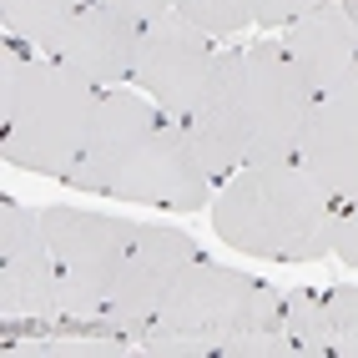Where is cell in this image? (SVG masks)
Wrapping results in <instances>:
<instances>
[{
    "label": "cell",
    "mask_w": 358,
    "mask_h": 358,
    "mask_svg": "<svg viewBox=\"0 0 358 358\" xmlns=\"http://www.w3.org/2000/svg\"><path fill=\"white\" fill-rule=\"evenodd\" d=\"M338 212L343 202L303 162H243L212 202V227L237 252L313 262L333 248Z\"/></svg>",
    "instance_id": "6da1fadb"
},
{
    "label": "cell",
    "mask_w": 358,
    "mask_h": 358,
    "mask_svg": "<svg viewBox=\"0 0 358 358\" xmlns=\"http://www.w3.org/2000/svg\"><path fill=\"white\" fill-rule=\"evenodd\" d=\"M106 91L76 71L36 56H6L0 66V152L10 166L66 177L76 166Z\"/></svg>",
    "instance_id": "7a4b0ae2"
},
{
    "label": "cell",
    "mask_w": 358,
    "mask_h": 358,
    "mask_svg": "<svg viewBox=\"0 0 358 358\" xmlns=\"http://www.w3.org/2000/svg\"><path fill=\"white\" fill-rule=\"evenodd\" d=\"M41 227H45V248L56 257V273H61V313L106 318L136 222L86 212V207H45Z\"/></svg>",
    "instance_id": "3957f363"
},
{
    "label": "cell",
    "mask_w": 358,
    "mask_h": 358,
    "mask_svg": "<svg viewBox=\"0 0 358 358\" xmlns=\"http://www.w3.org/2000/svg\"><path fill=\"white\" fill-rule=\"evenodd\" d=\"M243 96H248V162H293L318 91L303 81L278 41L243 51Z\"/></svg>",
    "instance_id": "277c9868"
},
{
    "label": "cell",
    "mask_w": 358,
    "mask_h": 358,
    "mask_svg": "<svg viewBox=\"0 0 358 358\" xmlns=\"http://www.w3.org/2000/svg\"><path fill=\"white\" fill-rule=\"evenodd\" d=\"M0 318L6 333L51 328L61 313V273L45 248L41 212L6 202L0 207Z\"/></svg>",
    "instance_id": "5b68a950"
},
{
    "label": "cell",
    "mask_w": 358,
    "mask_h": 358,
    "mask_svg": "<svg viewBox=\"0 0 358 358\" xmlns=\"http://www.w3.org/2000/svg\"><path fill=\"white\" fill-rule=\"evenodd\" d=\"M192 257H197V243L187 232L157 227V222H147V227L136 222L131 243H127V257H122V273H116L111 308H106L101 323L111 333H122V338H141V333L157 323L166 293L177 288V278L187 273Z\"/></svg>",
    "instance_id": "8992f818"
},
{
    "label": "cell",
    "mask_w": 358,
    "mask_h": 358,
    "mask_svg": "<svg viewBox=\"0 0 358 358\" xmlns=\"http://www.w3.org/2000/svg\"><path fill=\"white\" fill-rule=\"evenodd\" d=\"M212 61H217V45L207 41V31L192 26L187 15L166 10V15H157V20L141 26L131 86L141 91V96H152L166 116L182 122V116L192 111V101H197Z\"/></svg>",
    "instance_id": "52a82bcc"
},
{
    "label": "cell",
    "mask_w": 358,
    "mask_h": 358,
    "mask_svg": "<svg viewBox=\"0 0 358 358\" xmlns=\"http://www.w3.org/2000/svg\"><path fill=\"white\" fill-rule=\"evenodd\" d=\"M257 288L262 282L248 278V273L222 268V262H207V257H192L187 273L177 278V288L166 293L157 323L197 338L207 353H222V343L248 323L252 303H257Z\"/></svg>",
    "instance_id": "ba28073f"
},
{
    "label": "cell",
    "mask_w": 358,
    "mask_h": 358,
    "mask_svg": "<svg viewBox=\"0 0 358 358\" xmlns=\"http://www.w3.org/2000/svg\"><path fill=\"white\" fill-rule=\"evenodd\" d=\"M212 192V172L202 166L192 136L177 116H162L152 136L131 152L127 172L116 177L111 197L116 202H152V207H172V212H197Z\"/></svg>",
    "instance_id": "9c48e42d"
},
{
    "label": "cell",
    "mask_w": 358,
    "mask_h": 358,
    "mask_svg": "<svg viewBox=\"0 0 358 358\" xmlns=\"http://www.w3.org/2000/svg\"><path fill=\"white\" fill-rule=\"evenodd\" d=\"M136 45H141V20L101 6V0H86V6L45 41V56L56 66H66V71H76L91 86L116 91L122 81H131V71H136Z\"/></svg>",
    "instance_id": "30bf717a"
},
{
    "label": "cell",
    "mask_w": 358,
    "mask_h": 358,
    "mask_svg": "<svg viewBox=\"0 0 358 358\" xmlns=\"http://www.w3.org/2000/svg\"><path fill=\"white\" fill-rule=\"evenodd\" d=\"M187 136L202 166L217 177H232L248 162V96H243V51H217L192 111L182 116Z\"/></svg>",
    "instance_id": "8fae6325"
},
{
    "label": "cell",
    "mask_w": 358,
    "mask_h": 358,
    "mask_svg": "<svg viewBox=\"0 0 358 358\" xmlns=\"http://www.w3.org/2000/svg\"><path fill=\"white\" fill-rule=\"evenodd\" d=\"M162 116L166 111L152 96H141V91H127V86L106 91L101 106H96V122H91V136H86L76 166L66 172V182L81 187V192L111 197V187H116V177L127 172L131 152L152 136V127L162 122Z\"/></svg>",
    "instance_id": "7c38bea8"
},
{
    "label": "cell",
    "mask_w": 358,
    "mask_h": 358,
    "mask_svg": "<svg viewBox=\"0 0 358 358\" xmlns=\"http://www.w3.org/2000/svg\"><path fill=\"white\" fill-rule=\"evenodd\" d=\"M278 45L288 51V61L303 71V81L328 96L358 76V26L343 10V0H323V6L303 10L298 20H288L278 36Z\"/></svg>",
    "instance_id": "4fadbf2b"
},
{
    "label": "cell",
    "mask_w": 358,
    "mask_h": 358,
    "mask_svg": "<svg viewBox=\"0 0 358 358\" xmlns=\"http://www.w3.org/2000/svg\"><path fill=\"white\" fill-rule=\"evenodd\" d=\"M338 202L358 197V76L313 101L298 157Z\"/></svg>",
    "instance_id": "5bb4252c"
},
{
    "label": "cell",
    "mask_w": 358,
    "mask_h": 358,
    "mask_svg": "<svg viewBox=\"0 0 358 358\" xmlns=\"http://www.w3.org/2000/svg\"><path fill=\"white\" fill-rule=\"evenodd\" d=\"M293 353L298 348L288 338V328H282V293L273 288V282H262L248 323L222 343L217 358H293Z\"/></svg>",
    "instance_id": "9a60e30c"
},
{
    "label": "cell",
    "mask_w": 358,
    "mask_h": 358,
    "mask_svg": "<svg viewBox=\"0 0 358 358\" xmlns=\"http://www.w3.org/2000/svg\"><path fill=\"white\" fill-rule=\"evenodd\" d=\"M282 328L298 348V358H328L333 353V323H328V293L288 288L282 293Z\"/></svg>",
    "instance_id": "2e32d148"
},
{
    "label": "cell",
    "mask_w": 358,
    "mask_h": 358,
    "mask_svg": "<svg viewBox=\"0 0 358 358\" xmlns=\"http://www.w3.org/2000/svg\"><path fill=\"white\" fill-rule=\"evenodd\" d=\"M81 6L86 0H0V26H6L10 41H31V45L45 51V41H51Z\"/></svg>",
    "instance_id": "e0dca14e"
},
{
    "label": "cell",
    "mask_w": 358,
    "mask_h": 358,
    "mask_svg": "<svg viewBox=\"0 0 358 358\" xmlns=\"http://www.w3.org/2000/svg\"><path fill=\"white\" fill-rule=\"evenodd\" d=\"M172 10L202 26L207 36H232L257 20V0H172Z\"/></svg>",
    "instance_id": "ac0fdd59"
},
{
    "label": "cell",
    "mask_w": 358,
    "mask_h": 358,
    "mask_svg": "<svg viewBox=\"0 0 358 358\" xmlns=\"http://www.w3.org/2000/svg\"><path fill=\"white\" fill-rule=\"evenodd\" d=\"M328 323H333V358H358V288H328Z\"/></svg>",
    "instance_id": "d6986e66"
},
{
    "label": "cell",
    "mask_w": 358,
    "mask_h": 358,
    "mask_svg": "<svg viewBox=\"0 0 358 358\" xmlns=\"http://www.w3.org/2000/svg\"><path fill=\"white\" fill-rule=\"evenodd\" d=\"M136 353H152V358H212L197 338L172 333V328H162V323H152V328L136 338Z\"/></svg>",
    "instance_id": "ffe728a7"
},
{
    "label": "cell",
    "mask_w": 358,
    "mask_h": 358,
    "mask_svg": "<svg viewBox=\"0 0 358 358\" xmlns=\"http://www.w3.org/2000/svg\"><path fill=\"white\" fill-rule=\"evenodd\" d=\"M333 252H338L348 268H358V197L343 202L338 212V232H333Z\"/></svg>",
    "instance_id": "44dd1931"
},
{
    "label": "cell",
    "mask_w": 358,
    "mask_h": 358,
    "mask_svg": "<svg viewBox=\"0 0 358 358\" xmlns=\"http://www.w3.org/2000/svg\"><path fill=\"white\" fill-rule=\"evenodd\" d=\"M313 6H323V0H257V20L262 26H288V20H298Z\"/></svg>",
    "instance_id": "7402d4cb"
},
{
    "label": "cell",
    "mask_w": 358,
    "mask_h": 358,
    "mask_svg": "<svg viewBox=\"0 0 358 358\" xmlns=\"http://www.w3.org/2000/svg\"><path fill=\"white\" fill-rule=\"evenodd\" d=\"M101 6H111V10H122V15H131V20H157V15H166L172 10V0H101Z\"/></svg>",
    "instance_id": "603a6c76"
},
{
    "label": "cell",
    "mask_w": 358,
    "mask_h": 358,
    "mask_svg": "<svg viewBox=\"0 0 358 358\" xmlns=\"http://www.w3.org/2000/svg\"><path fill=\"white\" fill-rule=\"evenodd\" d=\"M343 10L353 15V26H358V0H343Z\"/></svg>",
    "instance_id": "cb8c5ba5"
}]
</instances>
